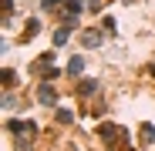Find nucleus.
Wrapping results in <instances>:
<instances>
[{
  "label": "nucleus",
  "instance_id": "nucleus-1",
  "mask_svg": "<svg viewBox=\"0 0 155 151\" xmlns=\"http://www.w3.org/2000/svg\"><path fill=\"white\" fill-rule=\"evenodd\" d=\"M98 134L105 138V144H118V141H125V128H118V124H101Z\"/></svg>",
  "mask_w": 155,
  "mask_h": 151
},
{
  "label": "nucleus",
  "instance_id": "nucleus-2",
  "mask_svg": "<svg viewBox=\"0 0 155 151\" xmlns=\"http://www.w3.org/2000/svg\"><path fill=\"white\" fill-rule=\"evenodd\" d=\"M37 101L47 104V108H54V104H58V91L51 87V84H37Z\"/></svg>",
  "mask_w": 155,
  "mask_h": 151
},
{
  "label": "nucleus",
  "instance_id": "nucleus-3",
  "mask_svg": "<svg viewBox=\"0 0 155 151\" xmlns=\"http://www.w3.org/2000/svg\"><path fill=\"white\" fill-rule=\"evenodd\" d=\"M101 40H105V34L101 30H81V47H101Z\"/></svg>",
  "mask_w": 155,
  "mask_h": 151
},
{
  "label": "nucleus",
  "instance_id": "nucleus-4",
  "mask_svg": "<svg viewBox=\"0 0 155 151\" xmlns=\"http://www.w3.org/2000/svg\"><path fill=\"white\" fill-rule=\"evenodd\" d=\"M81 74H84V57L74 54V57L68 61V77H81Z\"/></svg>",
  "mask_w": 155,
  "mask_h": 151
},
{
  "label": "nucleus",
  "instance_id": "nucleus-5",
  "mask_svg": "<svg viewBox=\"0 0 155 151\" xmlns=\"http://www.w3.org/2000/svg\"><path fill=\"white\" fill-rule=\"evenodd\" d=\"M61 74H68V71H61V67H54V64H44V67H41V81H44V84H47V81H58Z\"/></svg>",
  "mask_w": 155,
  "mask_h": 151
},
{
  "label": "nucleus",
  "instance_id": "nucleus-6",
  "mask_svg": "<svg viewBox=\"0 0 155 151\" xmlns=\"http://www.w3.org/2000/svg\"><path fill=\"white\" fill-rule=\"evenodd\" d=\"M98 91V81L91 77V81H78V94H81V97H88V94H94Z\"/></svg>",
  "mask_w": 155,
  "mask_h": 151
},
{
  "label": "nucleus",
  "instance_id": "nucleus-7",
  "mask_svg": "<svg viewBox=\"0 0 155 151\" xmlns=\"http://www.w3.org/2000/svg\"><path fill=\"white\" fill-rule=\"evenodd\" d=\"M142 141L145 144H155V124H142Z\"/></svg>",
  "mask_w": 155,
  "mask_h": 151
},
{
  "label": "nucleus",
  "instance_id": "nucleus-8",
  "mask_svg": "<svg viewBox=\"0 0 155 151\" xmlns=\"http://www.w3.org/2000/svg\"><path fill=\"white\" fill-rule=\"evenodd\" d=\"M54 118H58V124H71V121H74V111H68V108H58V114H54Z\"/></svg>",
  "mask_w": 155,
  "mask_h": 151
},
{
  "label": "nucleus",
  "instance_id": "nucleus-9",
  "mask_svg": "<svg viewBox=\"0 0 155 151\" xmlns=\"http://www.w3.org/2000/svg\"><path fill=\"white\" fill-rule=\"evenodd\" d=\"M14 104H17L14 94H4V111H14Z\"/></svg>",
  "mask_w": 155,
  "mask_h": 151
},
{
  "label": "nucleus",
  "instance_id": "nucleus-10",
  "mask_svg": "<svg viewBox=\"0 0 155 151\" xmlns=\"http://www.w3.org/2000/svg\"><path fill=\"white\" fill-rule=\"evenodd\" d=\"M41 7H44V10H51V7H58V0H41Z\"/></svg>",
  "mask_w": 155,
  "mask_h": 151
},
{
  "label": "nucleus",
  "instance_id": "nucleus-11",
  "mask_svg": "<svg viewBox=\"0 0 155 151\" xmlns=\"http://www.w3.org/2000/svg\"><path fill=\"white\" fill-rule=\"evenodd\" d=\"M152 77H155V64H152Z\"/></svg>",
  "mask_w": 155,
  "mask_h": 151
},
{
  "label": "nucleus",
  "instance_id": "nucleus-12",
  "mask_svg": "<svg viewBox=\"0 0 155 151\" xmlns=\"http://www.w3.org/2000/svg\"><path fill=\"white\" fill-rule=\"evenodd\" d=\"M78 4H81V0H78Z\"/></svg>",
  "mask_w": 155,
  "mask_h": 151
}]
</instances>
